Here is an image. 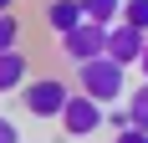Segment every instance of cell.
Masks as SVG:
<instances>
[{
    "mask_svg": "<svg viewBox=\"0 0 148 143\" xmlns=\"http://www.w3.org/2000/svg\"><path fill=\"white\" fill-rule=\"evenodd\" d=\"M77 87H82L97 107H112V102L128 92V67H118V61H107V56H92V61L77 67Z\"/></svg>",
    "mask_w": 148,
    "mask_h": 143,
    "instance_id": "cell-1",
    "label": "cell"
},
{
    "mask_svg": "<svg viewBox=\"0 0 148 143\" xmlns=\"http://www.w3.org/2000/svg\"><path fill=\"white\" fill-rule=\"evenodd\" d=\"M66 97H72V87L61 77H26V87H21V102L31 118H56L66 107Z\"/></svg>",
    "mask_w": 148,
    "mask_h": 143,
    "instance_id": "cell-2",
    "label": "cell"
},
{
    "mask_svg": "<svg viewBox=\"0 0 148 143\" xmlns=\"http://www.w3.org/2000/svg\"><path fill=\"white\" fill-rule=\"evenodd\" d=\"M56 118H61V128H66V138H92V133H102V107H97L87 92H72Z\"/></svg>",
    "mask_w": 148,
    "mask_h": 143,
    "instance_id": "cell-3",
    "label": "cell"
},
{
    "mask_svg": "<svg viewBox=\"0 0 148 143\" xmlns=\"http://www.w3.org/2000/svg\"><path fill=\"white\" fill-rule=\"evenodd\" d=\"M102 41H107V31L92 26V21H82V26H72L66 36H61V56L72 61V67H82V61L102 56Z\"/></svg>",
    "mask_w": 148,
    "mask_h": 143,
    "instance_id": "cell-4",
    "label": "cell"
},
{
    "mask_svg": "<svg viewBox=\"0 0 148 143\" xmlns=\"http://www.w3.org/2000/svg\"><path fill=\"white\" fill-rule=\"evenodd\" d=\"M138 51H143V31H133V26H107V41H102V56L107 61H118V67H133L138 61Z\"/></svg>",
    "mask_w": 148,
    "mask_h": 143,
    "instance_id": "cell-5",
    "label": "cell"
},
{
    "mask_svg": "<svg viewBox=\"0 0 148 143\" xmlns=\"http://www.w3.org/2000/svg\"><path fill=\"white\" fill-rule=\"evenodd\" d=\"M31 77V56L15 46V51H0V92H21Z\"/></svg>",
    "mask_w": 148,
    "mask_h": 143,
    "instance_id": "cell-6",
    "label": "cell"
},
{
    "mask_svg": "<svg viewBox=\"0 0 148 143\" xmlns=\"http://www.w3.org/2000/svg\"><path fill=\"white\" fill-rule=\"evenodd\" d=\"M46 26L66 36L72 26H82V0H46Z\"/></svg>",
    "mask_w": 148,
    "mask_h": 143,
    "instance_id": "cell-7",
    "label": "cell"
},
{
    "mask_svg": "<svg viewBox=\"0 0 148 143\" xmlns=\"http://www.w3.org/2000/svg\"><path fill=\"white\" fill-rule=\"evenodd\" d=\"M118 10H123V0H82V21H92V26H118Z\"/></svg>",
    "mask_w": 148,
    "mask_h": 143,
    "instance_id": "cell-8",
    "label": "cell"
},
{
    "mask_svg": "<svg viewBox=\"0 0 148 143\" xmlns=\"http://www.w3.org/2000/svg\"><path fill=\"white\" fill-rule=\"evenodd\" d=\"M128 128L148 133V82L138 87V92H128Z\"/></svg>",
    "mask_w": 148,
    "mask_h": 143,
    "instance_id": "cell-9",
    "label": "cell"
},
{
    "mask_svg": "<svg viewBox=\"0 0 148 143\" xmlns=\"http://www.w3.org/2000/svg\"><path fill=\"white\" fill-rule=\"evenodd\" d=\"M118 21H123V26H133V31H143V36H148V0H123V10H118Z\"/></svg>",
    "mask_w": 148,
    "mask_h": 143,
    "instance_id": "cell-10",
    "label": "cell"
},
{
    "mask_svg": "<svg viewBox=\"0 0 148 143\" xmlns=\"http://www.w3.org/2000/svg\"><path fill=\"white\" fill-rule=\"evenodd\" d=\"M15 46H21V21L0 15V51H15Z\"/></svg>",
    "mask_w": 148,
    "mask_h": 143,
    "instance_id": "cell-11",
    "label": "cell"
},
{
    "mask_svg": "<svg viewBox=\"0 0 148 143\" xmlns=\"http://www.w3.org/2000/svg\"><path fill=\"white\" fill-rule=\"evenodd\" d=\"M102 123H112V128H128V107H102Z\"/></svg>",
    "mask_w": 148,
    "mask_h": 143,
    "instance_id": "cell-12",
    "label": "cell"
},
{
    "mask_svg": "<svg viewBox=\"0 0 148 143\" xmlns=\"http://www.w3.org/2000/svg\"><path fill=\"white\" fill-rule=\"evenodd\" d=\"M0 143H21V128H15L10 118H0Z\"/></svg>",
    "mask_w": 148,
    "mask_h": 143,
    "instance_id": "cell-13",
    "label": "cell"
},
{
    "mask_svg": "<svg viewBox=\"0 0 148 143\" xmlns=\"http://www.w3.org/2000/svg\"><path fill=\"white\" fill-rule=\"evenodd\" d=\"M112 143H148V133H138V128H123Z\"/></svg>",
    "mask_w": 148,
    "mask_h": 143,
    "instance_id": "cell-14",
    "label": "cell"
},
{
    "mask_svg": "<svg viewBox=\"0 0 148 143\" xmlns=\"http://www.w3.org/2000/svg\"><path fill=\"white\" fill-rule=\"evenodd\" d=\"M138 72H143V82H148V36H143V51H138V61H133Z\"/></svg>",
    "mask_w": 148,
    "mask_h": 143,
    "instance_id": "cell-15",
    "label": "cell"
},
{
    "mask_svg": "<svg viewBox=\"0 0 148 143\" xmlns=\"http://www.w3.org/2000/svg\"><path fill=\"white\" fill-rule=\"evenodd\" d=\"M10 5H15V0H0V15H10Z\"/></svg>",
    "mask_w": 148,
    "mask_h": 143,
    "instance_id": "cell-16",
    "label": "cell"
}]
</instances>
